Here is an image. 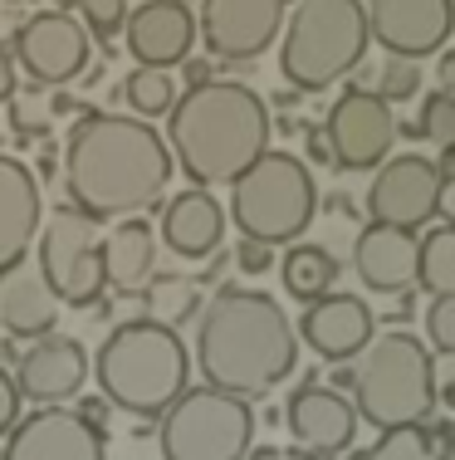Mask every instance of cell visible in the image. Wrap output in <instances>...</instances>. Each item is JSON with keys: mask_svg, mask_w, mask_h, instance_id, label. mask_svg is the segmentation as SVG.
Masks as SVG:
<instances>
[{"mask_svg": "<svg viewBox=\"0 0 455 460\" xmlns=\"http://www.w3.org/2000/svg\"><path fill=\"white\" fill-rule=\"evenodd\" d=\"M167 181V142L133 113H83L64 137V191L89 221L147 211L152 201H162Z\"/></svg>", "mask_w": 455, "mask_h": 460, "instance_id": "cell-1", "label": "cell"}, {"mask_svg": "<svg viewBox=\"0 0 455 460\" xmlns=\"http://www.w3.org/2000/svg\"><path fill=\"white\" fill-rule=\"evenodd\" d=\"M294 323L265 289H221L206 299L197 323V367L206 387L259 402L294 372Z\"/></svg>", "mask_w": 455, "mask_h": 460, "instance_id": "cell-2", "label": "cell"}, {"mask_svg": "<svg viewBox=\"0 0 455 460\" xmlns=\"http://www.w3.org/2000/svg\"><path fill=\"white\" fill-rule=\"evenodd\" d=\"M269 147V108L250 84L211 79L187 89L167 108L171 167L187 172L191 186H231Z\"/></svg>", "mask_w": 455, "mask_h": 460, "instance_id": "cell-3", "label": "cell"}, {"mask_svg": "<svg viewBox=\"0 0 455 460\" xmlns=\"http://www.w3.org/2000/svg\"><path fill=\"white\" fill-rule=\"evenodd\" d=\"M93 377L108 407L133 416H162L191 382V353L177 328L157 319H127L103 338Z\"/></svg>", "mask_w": 455, "mask_h": 460, "instance_id": "cell-4", "label": "cell"}, {"mask_svg": "<svg viewBox=\"0 0 455 460\" xmlns=\"http://www.w3.org/2000/svg\"><path fill=\"white\" fill-rule=\"evenodd\" d=\"M333 382L353 387L357 421L392 431V426H431L436 416V353L407 328L372 333L367 348L353 358V372Z\"/></svg>", "mask_w": 455, "mask_h": 460, "instance_id": "cell-5", "label": "cell"}, {"mask_svg": "<svg viewBox=\"0 0 455 460\" xmlns=\"http://www.w3.org/2000/svg\"><path fill=\"white\" fill-rule=\"evenodd\" d=\"M284 45L279 69L299 93H323L363 64L367 54V20L363 0H299L284 10Z\"/></svg>", "mask_w": 455, "mask_h": 460, "instance_id": "cell-6", "label": "cell"}, {"mask_svg": "<svg viewBox=\"0 0 455 460\" xmlns=\"http://www.w3.org/2000/svg\"><path fill=\"white\" fill-rule=\"evenodd\" d=\"M313 211H319V186L294 152L265 147L231 181V221L241 226L245 240H259L269 250L294 245L313 226Z\"/></svg>", "mask_w": 455, "mask_h": 460, "instance_id": "cell-7", "label": "cell"}, {"mask_svg": "<svg viewBox=\"0 0 455 460\" xmlns=\"http://www.w3.org/2000/svg\"><path fill=\"white\" fill-rule=\"evenodd\" d=\"M162 460H245L255 446V407L215 387H187L157 426Z\"/></svg>", "mask_w": 455, "mask_h": 460, "instance_id": "cell-8", "label": "cell"}, {"mask_svg": "<svg viewBox=\"0 0 455 460\" xmlns=\"http://www.w3.org/2000/svg\"><path fill=\"white\" fill-rule=\"evenodd\" d=\"M39 275L54 299L69 309H89L103 299V265H99V226L74 206H59L49 221H39Z\"/></svg>", "mask_w": 455, "mask_h": 460, "instance_id": "cell-9", "label": "cell"}, {"mask_svg": "<svg viewBox=\"0 0 455 460\" xmlns=\"http://www.w3.org/2000/svg\"><path fill=\"white\" fill-rule=\"evenodd\" d=\"M397 113L372 89H343L338 103L323 118V147L338 172H377L397 142Z\"/></svg>", "mask_w": 455, "mask_h": 460, "instance_id": "cell-10", "label": "cell"}, {"mask_svg": "<svg viewBox=\"0 0 455 460\" xmlns=\"http://www.w3.org/2000/svg\"><path fill=\"white\" fill-rule=\"evenodd\" d=\"M363 206H367V216H372V226L416 230V226H431L436 216H446V181H441V172L431 157L402 152V157H387L382 167H377Z\"/></svg>", "mask_w": 455, "mask_h": 460, "instance_id": "cell-11", "label": "cell"}, {"mask_svg": "<svg viewBox=\"0 0 455 460\" xmlns=\"http://www.w3.org/2000/svg\"><path fill=\"white\" fill-rule=\"evenodd\" d=\"M10 49H15V69H25L30 84L64 89L89 69L93 40L69 10H39L10 35Z\"/></svg>", "mask_w": 455, "mask_h": 460, "instance_id": "cell-12", "label": "cell"}, {"mask_svg": "<svg viewBox=\"0 0 455 460\" xmlns=\"http://www.w3.org/2000/svg\"><path fill=\"white\" fill-rule=\"evenodd\" d=\"M289 0H201L197 40L211 49V59H259L284 30Z\"/></svg>", "mask_w": 455, "mask_h": 460, "instance_id": "cell-13", "label": "cell"}, {"mask_svg": "<svg viewBox=\"0 0 455 460\" xmlns=\"http://www.w3.org/2000/svg\"><path fill=\"white\" fill-rule=\"evenodd\" d=\"M367 40H377L397 59H426L446 49L455 5L451 0H363Z\"/></svg>", "mask_w": 455, "mask_h": 460, "instance_id": "cell-14", "label": "cell"}, {"mask_svg": "<svg viewBox=\"0 0 455 460\" xmlns=\"http://www.w3.org/2000/svg\"><path fill=\"white\" fill-rule=\"evenodd\" d=\"M0 460H108V446L99 426H89L79 411L39 407L10 426Z\"/></svg>", "mask_w": 455, "mask_h": 460, "instance_id": "cell-15", "label": "cell"}, {"mask_svg": "<svg viewBox=\"0 0 455 460\" xmlns=\"http://www.w3.org/2000/svg\"><path fill=\"white\" fill-rule=\"evenodd\" d=\"M284 426H289V436H294V451H303L309 460H333L353 446L357 411L338 387L303 382L284 407Z\"/></svg>", "mask_w": 455, "mask_h": 460, "instance_id": "cell-16", "label": "cell"}, {"mask_svg": "<svg viewBox=\"0 0 455 460\" xmlns=\"http://www.w3.org/2000/svg\"><path fill=\"white\" fill-rule=\"evenodd\" d=\"M15 392L20 402H35V407H64L69 397H79V387L89 382V353H83L79 338L64 333H45L30 353L15 358Z\"/></svg>", "mask_w": 455, "mask_h": 460, "instance_id": "cell-17", "label": "cell"}, {"mask_svg": "<svg viewBox=\"0 0 455 460\" xmlns=\"http://www.w3.org/2000/svg\"><path fill=\"white\" fill-rule=\"evenodd\" d=\"M123 40L137 69H171V64L191 59L197 15H191L187 0H143L137 10H127Z\"/></svg>", "mask_w": 455, "mask_h": 460, "instance_id": "cell-18", "label": "cell"}, {"mask_svg": "<svg viewBox=\"0 0 455 460\" xmlns=\"http://www.w3.org/2000/svg\"><path fill=\"white\" fill-rule=\"evenodd\" d=\"M299 333L319 358H328V363H353L367 348V338L377 333V319H372V304H363L357 294L328 289L303 309Z\"/></svg>", "mask_w": 455, "mask_h": 460, "instance_id": "cell-19", "label": "cell"}, {"mask_svg": "<svg viewBox=\"0 0 455 460\" xmlns=\"http://www.w3.org/2000/svg\"><path fill=\"white\" fill-rule=\"evenodd\" d=\"M39 221H45V196H39L35 172L20 157L0 152V275L25 265Z\"/></svg>", "mask_w": 455, "mask_h": 460, "instance_id": "cell-20", "label": "cell"}, {"mask_svg": "<svg viewBox=\"0 0 455 460\" xmlns=\"http://www.w3.org/2000/svg\"><path fill=\"white\" fill-rule=\"evenodd\" d=\"M162 240L177 260H211L225 240V211L206 186H187L162 206Z\"/></svg>", "mask_w": 455, "mask_h": 460, "instance_id": "cell-21", "label": "cell"}, {"mask_svg": "<svg viewBox=\"0 0 455 460\" xmlns=\"http://www.w3.org/2000/svg\"><path fill=\"white\" fill-rule=\"evenodd\" d=\"M353 270L372 294H407L416 279V230L367 226L353 245Z\"/></svg>", "mask_w": 455, "mask_h": 460, "instance_id": "cell-22", "label": "cell"}, {"mask_svg": "<svg viewBox=\"0 0 455 460\" xmlns=\"http://www.w3.org/2000/svg\"><path fill=\"white\" fill-rule=\"evenodd\" d=\"M99 265L108 289L137 294L157 270V226H147L143 216H123V226H113L99 240Z\"/></svg>", "mask_w": 455, "mask_h": 460, "instance_id": "cell-23", "label": "cell"}, {"mask_svg": "<svg viewBox=\"0 0 455 460\" xmlns=\"http://www.w3.org/2000/svg\"><path fill=\"white\" fill-rule=\"evenodd\" d=\"M0 323L15 338H45L59 323V299L35 265H15L0 275Z\"/></svg>", "mask_w": 455, "mask_h": 460, "instance_id": "cell-24", "label": "cell"}, {"mask_svg": "<svg viewBox=\"0 0 455 460\" xmlns=\"http://www.w3.org/2000/svg\"><path fill=\"white\" fill-rule=\"evenodd\" d=\"M275 270H279V279H284V294L299 304H313L319 294H328L333 284H338V260L323 245H309V240H294V245L275 260Z\"/></svg>", "mask_w": 455, "mask_h": 460, "instance_id": "cell-25", "label": "cell"}, {"mask_svg": "<svg viewBox=\"0 0 455 460\" xmlns=\"http://www.w3.org/2000/svg\"><path fill=\"white\" fill-rule=\"evenodd\" d=\"M411 284H421L431 299L455 294V226L451 221L431 226L426 235L416 240V279Z\"/></svg>", "mask_w": 455, "mask_h": 460, "instance_id": "cell-26", "label": "cell"}, {"mask_svg": "<svg viewBox=\"0 0 455 460\" xmlns=\"http://www.w3.org/2000/svg\"><path fill=\"white\" fill-rule=\"evenodd\" d=\"M143 289H147V304H152L147 319H157V323H167V328H177V323H187V319H197V314H201V289H197V279L152 275Z\"/></svg>", "mask_w": 455, "mask_h": 460, "instance_id": "cell-27", "label": "cell"}, {"mask_svg": "<svg viewBox=\"0 0 455 460\" xmlns=\"http://www.w3.org/2000/svg\"><path fill=\"white\" fill-rule=\"evenodd\" d=\"M123 98L127 108H133V118H162L171 103H177V79H171L167 69H133L123 84Z\"/></svg>", "mask_w": 455, "mask_h": 460, "instance_id": "cell-28", "label": "cell"}, {"mask_svg": "<svg viewBox=\"0 0 455 460\" xmlns=\"http://www.w3.org/2000/svg\"><path fill=\"white\" fill-rule=\"evenodd\" d=\"M363 460H441L431 426H392L377 436L372 451H363Z\"/></svg>", "mask_w": 455, "mask_h": 460, "instance_id": "cell-29", "label": "cell"}, {"mask_svg": "<svg viewBox=\"0 0 455 460\" xmlns=\"http://www.w3.org/2000/svg\"><path fill=\"white\" fill-rule=\"evenodd\" d=\"M397 133L426 137V142H436V147H451V142H455V93L451 89H436V93L426 98V108H421L416 123L397 128Z\"/></svg>", "mask_w": 455, "mask_h": 460, "instance_id": "cell-30", "label": "cell"}, {"mask_svg": "<svg viewBox=\"0 0 455 460\" xmlns=\"http://www.w3.org/2000/svg\"><path fill=\"white\" fill-rule=\"evenodd\" d=\"M69 5H79V25L89 30V40H113V35H123V20H127V0H64L59 10H69Z\"/></svg>", "mask_w": 455, "mask_h": 460, "instance_id": "cell-31", "label": "cell"}, {"mask_svg": "<svg viewBox=\"0 0 455 460\" xmlns=\"http://www.w3.org/2000/svg\"><path fill=\"white\" fill-rule=\"evenodd\" d=\"M421 89V69H416V59H387L382 64V79H377V98H387V103H407V98H416Z\"/></svg>", "mask_w": 455, "mask_h": 460, "instance_id": "cell-32", "label": "cell"}, {"mask_svg": "<svg viewBox=\"0 0 455 460\" xmlns=\"http://www.w3.org/2000/svg\"><path fill=\"white\" fill-rule=\"evenodd\" d=\"M426 343L436 358H455V294H441L426 309Z\"/></svg>", "mask_w": 455, "mask_h": 460, "instance_id": "cell-33", "label": "cell"}, {"mask_svg": "<svg viewBox=\"0 0 455 460\" xmlns=\"http://www.w3.org/2000/svg\"><path fill=\"white\" fill-rule=\"evenodd\" d=\"M235 270H245V275H265V270H275V250L241 235V245H235Z\"/></svg>", "mask_w": 455, "mask_h": 460, "instance_id": "cell-34", "label": "cell"}, {"mask_svg": "<svg viewBox=\"0 0 455 460\" xmlns=\"http://www.w3.org/2000/svg\"><path fill=\"white\" fill-rule=\"evenodd\" d=\"M10 128H15L20 137H45L49 133V113H39L35 103H25V98H20V103L10 108Z\"/></svg>", "mask_w": 455, "mask_h": 460, "instance_id": "cell-35", "label": "cell"}, {"mask_svg": "<svg viewBox=\"0 0 455 460\" xmlns=\"http://www.w3.org/2000/svg\"><path fill=\"white\" fill-rule=\"evenodd\" d=\"M20 421V392H15V377L0 367V441L10 436V426Z\"/></svg>", "mask_w": 455, "mask_h": 460, "instance_id": "cell-36", "label": "cell"}, {"mask_svg": "<svg viewBox=\"0 0 455 460\" xmlns=\"http://www.w3.org/2000/svg\"><path fill=\"white\" fill-rule=\"evenodd\" d=\"M215 64L211 59H181V74H187V89H201V84H211L215 79Z\"/></svg>", "mask_w": 455, "mask_h": 460, "instance_id": "cell-37", "label": "cell"}, {"mask_svg": "<svg viewBox=\"0 0 455 460\" xmlns=\"http://www.w3.org/2000/svg\"><path fill=\"white\" fill-rule=\"evenodd\" d=\"M15 79H20L15 59H10V49H0V103H10V98H15Z\"/></svg>", "mask_w": 455, "mask_h": 460, "instance_id": "cell-38", "label": "cell"}, {"mask_svg": "<svg viewBox=\"0 0 455 460\" xmlns=\"http://www.w3.org/2000/svg\"><path fill=\"white\" fill-rule=\"evenodd\" d=\"M245 460H294V456H289V451H279V446H259V451L250 446V451H245Z\"/></svg>", "mask_w": 455, "mask_h": 460, "instance_id": "cell-39", "label": "cell"}, {"mask_svg": "<svg viewBox=\"0 0 455 460\" xmlns=\"http://www.w3.org/2000/svg\"><path fill=\"white\" fill-rule=\"evenodd\" d=\"M309 157H313V162H328V147H323V133H319V128H309Z\"/></svg>", "mask_w": 455, "mask_h": 460, "instance_id": "cell-40", "label": "cell"}, {"mask_svg": "<svg viewBox=\"0 0 455 460\" xmlns=\"http://www.w3.org/2000/svg\"><path fill=\"white\" fill-rule=\"evenodd\" d=\"M441 79H446V84L455 79V54H441Z\"/></svg>", "mask_w": 455, "mask_h": 460, "instance_id": "cell-41", "label": "cell"}, {"mask_svg": "<svg viewBox=\"0 0 455 460\" xmlns=\"http://www.w3.org/2000/svg\"><path fill=\"white\" fill-rule=\"evenodd\" d=\"M0 5H25V0H0Z\"/></svg>", "mask_w": 455, "mask_h": 460, "instance_id": "cell-42", "label": "cell"}]
</instances>
